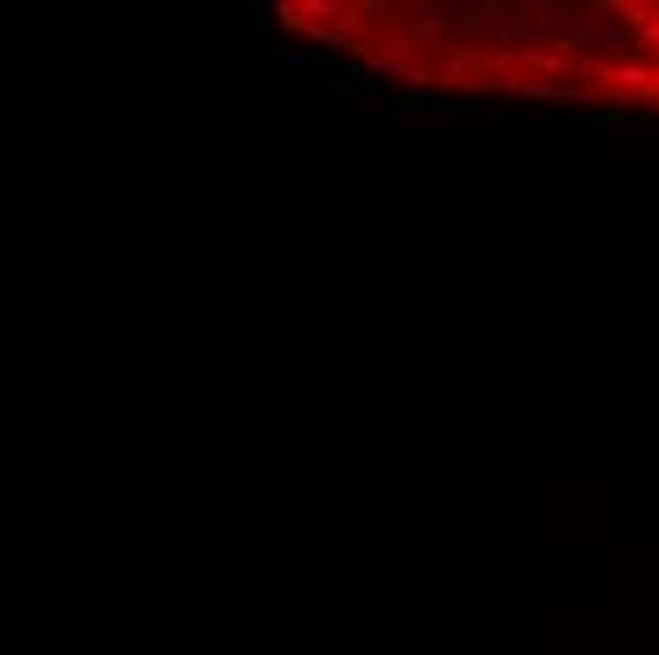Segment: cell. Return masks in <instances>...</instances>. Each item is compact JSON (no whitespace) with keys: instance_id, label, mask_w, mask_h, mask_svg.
I'll return each mask as SVG.
<instances>
[{"instance_id":"cell-13","label":"cell","mask_w":659,"mask_h":655,"mask_svg":"<svg viewBox=\"0 0 659 655\" xmlns=\"http://www.w3.org/2000/svg\"><path fill=\"white\" fill-rule=\"evenodd\" d=\"M602 99H606L610 106H629V102H637V91H621V88H610V91H602Z\"/></svg>"},{"instance_id":"cell-17","label":"cell","mask_w":659,"mask_h":655,"mask_svg":"<svg viewBox=\"0 0 659 655\" xmlns=\"http://www.w3.org/2000/svg\"><path fill=\"white\" fill-rule=\"evenodd\" d=\"M398 106H405V110H429V102H424L421 95H402V99H398Z\"/></svg>"},{"instance_id":"cell-3","label":"cell","mask_w":659,"mask_h":655,"mask_svg":"<svg viewBox=\"0 0 659 655\" xmlns=\"http://www.w3.org/2000/svg\"><path fill=\"white\" fill-rule=\"evenodd\" d=\"M527 15H531V31H534V34H542L546 27L564 23V12H561V8H546V4H531V8H527Z\"/></svg>"},{"instance_id":"cell-8","label":"cell","mask_w":659,"mask_h":655,"mask_svg":"<svg viewBox=\"0 0 659 655\" xmlns=\"http://www.w3.org/2000/svg\"><path fill=\"white\" fill-rule=\"evenodd\" d=\"M610 8H614L621 20H629V23H648V15H652L644 4H629V0H618V4H610Z\"/></svg>"},{"instance_id":"cell-4","label":"cell","mask_w":659,"mask_h":655,"mask_svg":"<svg viewBox=\"0 0 659 655\" xmlns=\"http://www.w3.org/2000/svg\"><path fill=\"white\" fill-rule=\"evenodd\" d=\"M303 15H311V23H326V15H333L338 20V12H341V4L338 0H303V4H296Z\"/></svg>"},{"instance_id":"cell-14","label":"cell","mask_w":659,"mask_h":655,"mask_svg":"<svg viewBox=\"0 0 659 655\" xmlns=\"http://www.w3.org/2000/svg\"><path fill=\"white\" fill-rule=\"evenodd\" d=\"M515 64H519V50H497V57H493V69L515 72Z\"/></svg>"},{"instance_id":"cell-7","label":"cell","mask_w":659,"mask_h":655,"mask_svg":"<svg viewBox=\"0 0 659 655\" xmlns=\"http://www.w3.org/2000/svg\"><path fill=\"white\" fill-rule=\"evenodd\" d=\"M553 53L546 46H519V64H531V69H546Z\"/></svg>"},{"instance_id":"cell-9","label":"cell","mask_w":659,"mask_h":655,"mask_svg":"<svg viewBox=\"0 0 659 655\" xmlns=\"http://www.w3.org/2000/svg\"><path fill=\"white\" fill-rule=\"evenodd\" d=\"M394 76H398V80H405L410 88H424V83L432 80V69H421V64H405V69H398Z\"/></svg>"},{"instance_id":"cell-15","label":"cell","mask_w":659,"mask_h":655,"mask_svg":"<svg viewBox=\"0 0 659 655\" xmlns=\"http://www.w3.org/2000/svg\"><path fill=\"white\" fill-rule=\"evenodd\" d=\"M379 110H383V95H379L375 88H368V83H364V114H368V118H375Z\"/></svg>"},{"instance_id":"cell-2","label":"cell","mask_w":659,"mask_h":655,"mask_svg":"<svg viewBox=\"0 0 659 655\" xmlns=\"http://www.w3.org/2000/svg\"><path fill=\"white\" fill-rule=\"evenodd\" d=\"M307 34H311L314 42L330 46V50H345V46H349V34L338 31L333 23H307Z\"/></svg>"},{"instance_id":"cell-5","label":"cell","mask_w":659,"mask_h":655,"mask_svg":"<svg viewBox=\"0 0 659 655\" xmlns=\"http://www.w3.org/2000/svg\"><path fill=\"white\" fill-rule=\"evenodd\" d=\"M432 76H436V80H443V83H459V88L466 83V80H462L466 72H462L451 57H436V61H432Z\"/></svg>"},{"instance_id":"cell-1","label":"cell","mask_w":659,"mask_h":655,"mask_svg":"<svg viewBox=\"0 0 659 655\" xmlns=\"http://www.w3.org/2000/svg\"><path fill=\"white\" fill-rule=\"evenodd\" d=\"M448 57L470 76V72H478V69H493L497 50H485V46H451Z\"/></svg>"},{"instance_id":"cell-6","label":"cell","mask_w":659,"mask_h":655,"mask_svg":"<svg viewBox=\"0 0 659 655\" xmlns=\"http://www.w3.org/2000/svg\"><path fill=\"white\" fill-rule=\"evenodd\" d=\"M277 15H281V27H284V31H307V23H311V20H300V8L289 4V0H281V4H277Z\"/></svg>"},{"instance_id":"cell-11","label":"cell","mask_w":659,"mask_h":655,"mask_svg":"<svg viewBox=\"0 0 659 655\" xmlns=\"http://www.w3.org/2000/svg\"><path fill=\"white\" fill-rule=\"evenodd\" d=\"M360 23H364V15H360V8H352V4H341L338 20H333L338 31H352V27H360Z\"/></svg>"},{"instance_id":"cell-10","label":"cell","mask_w":659,"mask_h":655,"mask_svg":"<svg viewBox=\"0 0 659 655\" xmlns=\"http://www.w3.org/2000/svg\"><path fill=\"white\" fill-rule=\"evenodd\" d=\"M527 83H531V80H527L523 72H504V76L497 80V88L508 91V95H527Z\"/></svg>"},{"instance_id":"cell-12","label":"cell","mask_w":659,"mask_h":655,"mask_svg":"<svg viewBox=\"0 0 659 655\" xmlns=\"http://www.w3.org/2000/svg\"><path fill=\"white\" fill-rule=\"evenodd\" d=\"M443 27H448V23H443L436 12H424V15H421V39H424V42H432L436 34H443Z\"/></svg>"},{"instance_id":"cell-16","label":"cell","mask_w":659,"mask_h":655,"mask_svg":"<svg viewBox=\"0 0 659 655\" xmlns=\"http://www.w3.org/2000/svg\"><path fill=\"white\" fill-rule=\"evenodd\" d=\"M429 110H432V114H451V110H459V102H455V99H432Z\"/></svg>"}]
</instances>
